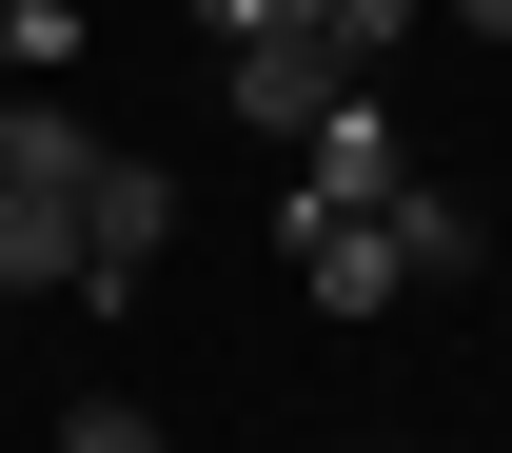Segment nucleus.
I'll return each instance as SVG.
<instances>
[{"mask_svg":"<svg viewBox=\"0 0 512 453\" xmlns=\"http://www.w3.org/2000/svg\"><path fill=\"white\" fill-rule=\"evenodd\" d=\"M158 237H178V178L99 138V178H79V276H60V296H99V316H119L138 276H158Z\"/></svg>","mask_w":512,"mask_h":453,"instance_id":"nucleus-1","label":"nucleus"},{"mask_svg":"<svg viewBox=\"0 0 512 453\" xmlns=\"http://www.w3.org/2000/svg\"><path fill=\"white\" fill-rule=\"evenodd\" d=\"M394 178H414V158H394V119L335 79V99H316V138H296V217H375Z\"/></svg>","mask_w":512,"mask_h":453,"instance_id":"nucleus-2","label":"nucleus"},{"mask_svg":"<svg viewBox=\"0 0 512 453\" xmlns=\"http://www.w3.org/2000/svg\"><path fill=\"white\" fill-rule=\"evenodd\" d=\"M296 296H316V316H394V296H414V276H394V197L375 217H296Z\"/></svg>","mask_w":512,"mask_h":453,"instance_id":"nucleus-3","label":"nucleus"},{"mask_svg":"<svg viewBox=\"0 0 512 453\" xmlns=\"http://www.w3.org/2000/svg\"><path fill=\"white\" fill-rule=\"evenodd\" d=\"M335 79H355V60H335L316 20H276V40H237V119H256V138H316Z\"/></svg>","mask_w":512,"mask_h":453,"instance_id":"nucleus-4","label":"nucleus"},{"mask_svg":"<svg viewBox=\"0 0 512 453\" xmlns=\"http://www.w3.org/2000/svg\"><path fill=\"white\" fill-rule=\"evenodd\" d=\"M79 276V178H0V296H60Z\"/></svg>","mask_w":512,"mask_h":453,"instance_id":"nucleus-5","label":"nucleus"},{"mask_svg":"<svg viewBox=\"0 0 512 453\" xmlns=\"http://www.w3.org/2000/svg\"><path fill=\"white\" fill-rule=\"evenodd\" d=\"M473 257H493V217H473V197H414V178H394V276L434 296V276H473Z\"/></svg>","mask_w":512,"mask_h":453,"instance_id":"nucleus-6","label":"nucleus"},{"mask_svg":"<svg viewBox=\"0 0 512 453\" xmlns=\"http://www.w3.org/2000/svg\"><path fill=\"white\" fill-rule=\"evenodd\" d=\"M79 60V0H0V79H60Z\"/></svg>","mask_w":512,"mask_h":453,"instance_id":"nucleus-7","label":"nucleus"},{"mask_svg":"<svg viewBox=\"0 0 512 453\" xmlns=\"http://www.w3.org/2000/svg\"><path fill=\"white\" fill-rule=\"evenodd\" d=\"M60 453H158V414H138V394H79V414H60Z\"/></svg>","mask_w":512,"mask_h":453,"instance_id":"nucleus-8","label":"nucleus"},{"mask_svg":"<svg viewBox=\"0 0 512 453\" xmlns=\"http://www.w3.org/2000/svg\"><path fill=\"white\" fill-rule=\"evenodd\" d=\"M316 40H335V60H375V40H414V0H316Z\"/></svg>","mask_w":512,"mask_h":453,"instance_id":"nucleus-9","label":"nucleus"},{"mask_svg":"<svg viewBox=\"0 0 512 453\" xmlns=\"http://www.w3.org/2000/svg\"><path fill=\"white\" fill-rule=\"evenodd\" d=\"M197 20H217V40H276V20H316V0H197Z\"/></svg>","mask_w":512,"mask_h":453,"instance_id":"nucleus-10","label":"nucleus"},{"mask_svg":"<svg viewBox=\"0 0 512 453\" xmlns=\"http://www.w3.org/2000/svg\"><path fill=\"white\" fill-rule=\"evenodd\" d=\"M453 20H473V40H512V0H453Z\"/></svg>","mask_w":512,"mask_h":453,"instance_id":"nucleus-11","label":"nucleus"}]
</instances>
